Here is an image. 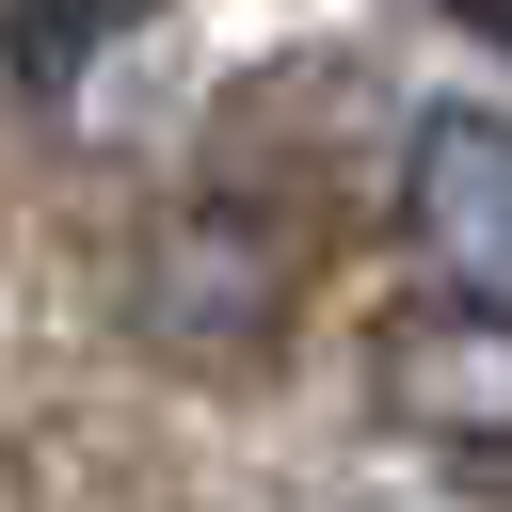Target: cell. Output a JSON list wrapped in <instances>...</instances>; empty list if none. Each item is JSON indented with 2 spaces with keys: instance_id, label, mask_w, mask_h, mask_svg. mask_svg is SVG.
Segmentation results:
<instances>
[{
  "instance_id": "cell-4",
  "label": "cell",
  "mask_w": 512,
  "mask_h": 512,
  "mask_svg": "<svg viewBox=\"0 0 512 512\" xmlns=\"http://www.w3.org/2000/svg\"><path fill=\"white\" fill-rule=\"evenodd\" d=\"M448 16H464V32H496V48H512V0H448Z\"/></svg>"
},
{
  "instance_id": "cell-1",
  "label": "cell",
  "mask_w": 512,
  "mask_h": 512,
  "mask_svg": "<svg viewBox=\"0 0 512 512\" xmlns=\"http://www.w3.org/2000/svg\"><path fill=\"white\" fill-rule=\"evenodd\" d=\"M368 416H384L400 448H432V464L512 480V304H448V288L384 304V336H368Z\"/></svg>"
},
{
  "instance_id": "cell-3",
  "label": "cell",
  "mask_w": 512,
  "mask_h": 512,
  "mask_svg": "<svg viewBox=\"0 0 512 512\" xmlns=\"http://www.w3.org/2000/svg\"><path fill=\"white\" fill-rule=\"evenodd\" d=\"M144 16H160V0H16V16H0V64H16L32 96H64V80L96 64V32H144Z\"/></svg>"
},
{
  "instance_id": "cell-2",
  "label": "cell",
  "mask_w": 512,
  "mask_h": 512,
  "mask_svg": "<svg viewBox=\"0 0 512 512\" xmlns=\"http://www.w3.org/2000/svg\"><path fill=\"white\" fill-rule=\"evenodd\" d=\"M400 224H416L448 304H512V112H416Z\"/></svg>"
}]
</instances>
